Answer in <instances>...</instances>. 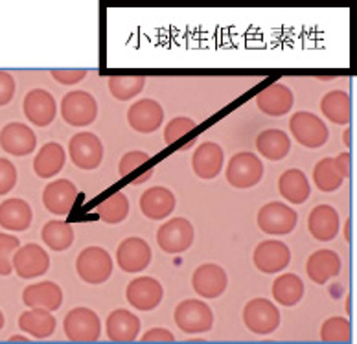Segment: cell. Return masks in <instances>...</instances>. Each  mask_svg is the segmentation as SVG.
I'll return each instance as SVG.
<instances>
[{
    "mask_svg": "<svg viewBox=\"0 0 357 344\" xmlns=\"http://www.w3.org/2000/svg\"><path fill=\"white\" fill-rule=\"evenodd\" d=\"M195 127H197L195 120L188 118V116H177V118L172 120V122L166 125V129H164V142H166V144H175V142H178V140L183 139L184 134H188L190 131H194Z\"/></svg>",
    "mask_w": 357,
    "mask_h": 344,
    "instance_id": "cell-39",
    "label": "cell"
},
{
    "mask_svg": "<svg viewBox=\"0 0 357 344\" xmlns=\"http://www.w3.org/2000/svg\"><path fill=\"white\" fill-rule=\"evenodd\" d=\"M344 237H347V242H350V221H347L344 225Z\"/></svg>",
    "mask_w": 357,
    "mask_h": 344,
    "instance_id": "cell-48",
    "label": "cell"
},
{
    "mask_svg": "<svg viewBox=\"0 0 357 344\" xmlns=\"http://www.w3.org/2000/svg\"><path fill=\"white\" fill-rule=\"evenodd\" d=\"M229 276L218 263H203L192 274V288L199 297L218 298L225 293Z\"/></svg>",
    "mask_w": 357,
    "mask_h": 344,
    "instance_id": "cell-17",
    "label": "cell"
},
{
    "mask_svg": "<svg viewBox=\"0 0 357 344\" xmlns=\"http://www.w3.org/2000/svg\"><path fill=\"white\" fill-rule=\"evenodd\" d=\"M105 334L112 343H133L140 334V319L128 309H114L105 320Z\"/></svg>",
    "mask_w": 357,
    "mask_h": 344,
    "instance_id": "cell-23",
    "label": "cell"
},
{
    "mask_svg": "<svg viewBox=\"0 0 357 344\" xmlns=\"http://www.w3.org/2000/svg\"><path fill=\"white\" fill-rule=\"evenodd\" d=\"M289 129L293 133V139L302 144L304 148L317 149L328 142L330 131H328L326 123L322 122L317 114L301 111L291 116Z\"/></svg>",
    "mask_w": 357,
    "mask_h": 344,
    "instance_id": "cell-6",
    "label": "cell"
},
{
    "mask_svg": "<svg viewBox=\"0 0 357 344\" xmlns=\"http://www.w3.org/2000/svg\"><path fill=\"white\" fill-rule=\"evenodd\" d=\"M151 173H153V170L146 171V173H142V175H140V177H137V179L131 180V185H133V186H140V185H144V182H146V180L151 179Z\"/></svg>",
    "mask_w": 357,
    "mask_h": 344,
    "instance_id": "cell-47",
    "label": "cell"
},
{
    "mask_svg": "<svg viewBox=\"0 0 357 344\" xmlns=\"http://www.w3.org/2000/svg\"><path fill=\"white\" fill-rule=\"evenodd\" d=\"M76 271L83 282L100 286L112 274V258L102 247H87L79 252L76 260Z\"/></svg>",
    "mask_w": 357,
    "mask_h": 344,
    "instance_id": "cell-1",
    "label": "cell"
},
{
    "mask_svg": "<svg viewBox=\"0 0 357 344\" xmlns=\"http://www.w3.org/2000/svg\"><path fill=\"white\" fill-rule=\"evenodd\" d=\"M256 105L267 116H284L295 105V96L282 83H273L256 96Z\"/></svg>",
    "mask_w": 357,
    "mask_h": 344,
    "instance_id": "cell-21",
    "label": "cell"
},
{
    "mask_svg": "<svg viewBox=\"0 0 357 344\" xmlns=\"http://www.w3.org/2000/svg\"><path fill=\"white\" fill-rule=\"evenodd\" d=\"M17 185V168L8 159H0V196L10 194Z\"/></svg>",
    "mask_w": 357,
    "mask_h": 344,
    "instance_id": "cell-42",
    "label": "cell"
},
{
    "mask_svg": "<svg viewBox=\"0 0 357 344\" xmlns=\"http://www.w3.org/2000/svg\"><path fill=\"white\" fill-rule=\"evenodd\" d=\"M128 302L140 311H153L162 302L164 289L158 280L151 276H138L131 280L126 289Z\"/></svg>",
    "mask_w": 357,
    "mask_h": 344,
    "instance_id": "cell-13",
    "label": "cell"
},
{
    "mask_svg": "<svg viewBox=\"0 0 357 344\" xmlns=\"http://www.w3.org/2000/svg\"><path fill=\"white\" fill-rule=\"evenodd\" d=\"M278 190L287 203L302 205V203H306L310 194H312V186H310V180H307L304 171L291 168L280 175Z\"/></svg>",
    "mask_w": 357,
    "mask_h": 344,
    "instance_id": "cell-28",
    "label": "cell"
},
{
    "mask_svg": "<svg viewBox=\"0 0 357 344\" xmlns=\"http://www.w3.org/2000/svg\"><path fill=\"white\" fill-rule=\"evenodd\" d=\"M4 328V313L0 311V329Z\"/></svg>",
    "mask_w": 357,
    "mask_h": 344,
    "instance_id": "cell-52",
    "label": "cell"
},
{
    "mask_svg": "<svg viewBox=\"0 0 357 344\" xmlns=\"http://www.w3.org/2000/svg\"><path fill=\"white\" fill-rule=\"evenodd\" d=\"M175 324L178 326L181 331L188 335H199L206 334L212 329L214 324V313L212 309L203 302V300H183L175 308Z\"/></svg>",
    "mask_w": 357,
    "mask_h": 344,
    "instance_id": "cell-2",
    "label": "cell"
},
{
    "mask_svg": "<svg viewBox=\"0 0 357 344\" xmlns=\"http://www.w3.org/2000/svg\"><path fill=\"white\" fill-rule=\"evenodd\" d=\"M164 120V109L155 100H138L128 111V122L137 133H155Z\"/></svg>",
    "mask_w": 357,
    "mask_h": 344,
    "instance_id": "cell-19",
    "label": "cell"
},
{
    "mask_svg": "<svg viewBox=\"0 0 357 344\" xmlns=\"http://www.w3.org/2000/svg\"><path fill=\"white\" fill-rule=\"evenodd\" d=\"M255 265L260 272L266 274H276V272L284 271L291 262V251L289 247L284 242L278 240H267L261 242L255 249Z\"/></svg>",
    "mask_w": 357,
    "mask_h": 344,
    "instance_id": "cell-15",
    "label": "cell"
},
{
    "mask_svg": "<svg viewBox=\"0 0 357 344\" xmlns=\"http://www.w3.org/2000/svg\"><path fill=\"white\" fill-rule=\"evenodd\" d=\"M256 149L264 159L282 160L286 159L291 149V140L280 129H267L261 131L256 139Z\"/></svg>",
    "mask_w": 357,
    "mask_h": 344,
    "instance_id": "cell-31",
    "label": "cell"
},
{
    "mask_svg": "<svg viewBox=\"0 0 357 344\" xmlns=\"http://www.w3.org/2000/svg\"><path fill=\"white\" fill-rule=\"evenodd\" d=\"M149 160V155L144 151H129L122 157L120 164H118V173L122 177H128L129 173L137 171L140 166H144Z\"/></svg>",
    "mask_w": 357,
    "mask_h": 344,
    "instance_id": "cell-41",
    "label": "cell"
},
{
    "mask_svg": "<svg viewBox=\"0 0 357 344\" xmlns=\"http://www.w3.org/2000/svg\"><path fill=\"white\" fill-rule=\"evenodd\" d=\"M153 258L151 247L142 237H128L116 251V263L123 272H142Z\"/></svg>",
    "mask_w": 357,
    "mask_h": 344,
    "instance_id": "cell-12",
    "label": "cell"
},
{
    "mask_svg": "<svg viewBox=\"0 0 357 344\" xmlns=\"http://www.w3.org/2000/svg\"><path fill=\"white\" fill-rule=\"evenodd\" d=\"M68 153L79 170H96L103 160V144L94 133L83 131L70 139Z\"/></svg>",
    "mask_w": 357,
    "mask_h": 344,
    "instance_id": "cell-10",
    "label": "cell"
},
{
    "mask_svg": "<svg viewBox=\"0 0 357 344\" xmlns=\"http://www.w3.org/2000/svg\"><path fill=\"white\" fill-rule=\"evenodd\" d=\"M43 243L50 247L52 251L63 252L74 243V228L65 221H48L41 230Z\"/></svg>",
    "mask_w": 357,
    "mask_h": 344,
    "instance_id": "cell-34",
    "label": "cell"
},
{
    "mask_svg": "<svg viewBox=\"0 0 357 344\" xmlns=\"http://www.w3.org/2000/svg\"><path fill=\"white\" fill-rule=\"evenodd\" d=\"M342 140H344V146H350V133H348V131H344V136H342Z\"/></svg>",
    "mask_w": 357,
    "mask_h": 344,
    "instance_id": "cell-50",
    "label": "cell"
},
{
    "mask_svg": "<svg viewBox=\"0 0 357 344\" xmlns=\"http://www.w3.org/2000/svg\"><path fill=\"white\" fill-rule=\"evenodd\" d=\"M223 149L220 144L215 142H204L199 148L195 149L194 157H192V168H194V173L199 177V179L210 180L215 179L218 175L223 170Z\"/></svg>",
    "mask_w": 357,
    "mask_h": 344,
    "instance_id": "cell-22",
    "label": "cell"
},
{
    "mask_svg": "<svg viewBox=\"0 0 357 344\" xmlns=\"http://www.w3.org/2000/svg\"><path fill=\"white\" fill-rule=\"evenodd\" d=\"M225 173H227V180H229L230 186H234L238 190H247V188H252L261 180L264 164L255 153L241 151V153H236L230 159Z\"/></svg>",
    "mask_w": 357,
    "mask_h": 344,
    "instance_id": "cell-3",
    "label": "cell"
},
{
    "mask_svg": "<svg viewBox=\"0 0 357 344\" xmlns=\"http://www.w3.org/2000/svg\"><path fill=\"white\" fill-rule=\"evenodd\" d=\"M142 76H111L109 77V91L118 102H128L142 93Z\"/></svg>",
    "mask_w": 357,
    "mask_h": 344,
    "instance_id": "cell-37",
    "label": "cell"
},
{
    "mask_svg": "<svg viewBox=\"0 0 357 344\" xmlns=\"http://www.w3.org/2000/svg\"><path fill=\"white\" fill-rule=\"evenodd\" d=\"M313 180H315L317 188L321 191H335L342 186V177L341 173L335 170L333 166V159L328 157V159H322L321 162H317L315 170H313Z\"/></svg>",
    "mask_w": 357,
    "mask_h": 344,
    "instance_id": "cell-36",
    "label": "cell"
},
{
    "mask_svg": "<svg viewBox=\"0 0 357 344\" xmlns=\"http://www.w3.org/2000/svg\"><path fill=\"white\" fill-rule=\"evenodd\" d=\"M96 214L103 223L107 225H118L129 216V199L126 194L116 191L111 197L103 201L102 205L96 206Z\"/></svg>",
    "mask_w": 357,
    "mask_h": 344,
    "instance_id": "cell-35",
    "label": "cell"
},
{
    "mask_svg": "<svg viewBox=\"0 0 357 344\" xmlns=\"http://www.w3.org/2000/svg\"><path fill=\"white\" fill-rule=\"evenodd\" d=\"M352 339V326L350 320L344 317H332L326 322L322 324L321 328V341L330 344H341L350 343Z\"/></svg>",
    "mask_w": 357,
    "mask_h": 344,
    "instance_id": "cell-38",
    "label": "cell"
},
{
    "mask_svg": "<svg viewBox=\"0 0 357 344\" xmlns=\"http://www.w3.org/2000/svg\"><path fill=\"white\" fill-rule=\"evenodd\" d=\"M243 322L255 335H271L280 326V311L267 298H252L243 308Z\"/></svg>",
    "mask_w": 357,
    "mask_h": 344,
    "instance_id": "cell-4",
    "label": "cell"
},
{
    "mask_svg": "<svg viewBox=\"0 0 357 344\" xmlns=\"http://www.w3.org/2000/svg\"><path fill=\"white\" fill-rule=\"evenodd\" d=\"M194 144H195V140H190L188 144L183 146V148H181V149H183V151H186V149H190V148H192V146H194Z\"/></svg>",
    "mask_w": 357,
    "mask_h": 344,
    "instance_id": "cell-51",
    "label": "cell"
},
{
    "mask_svg": "<svg viewBox=\"0 0 357 344\" xmlns=\"http://www.w3.org/2000/svg\"><path fill=\"white\" fill-rule=\"evenodd\" d=\"M11 265L21 278H26V280L37 278L46 274V271L50 269V256L41 245L28 243V245L17 249Z\"/></svg>",
    "mask_w": 357,
    "mask_h": 344,
    "instance_id": "cell-11",
    "label": "cell"
},
{
    "mask_svg": "<svg viewBox=\"0 0 357 344\" xmlns=\"http://www.w3.org/2000/svg\"><path fill=\"white\" fill-rule=\"evenodd\" d=\"M142 343H160V344H169L175 343V335L166 328H151L149 331L142 335Z\"/></svg>",
    "mask_w": 357,
    "mask_h": 344,
    "instance_id": "cell-44",
    "label": "cell"
},
{
    "mask_svg": "<svg viewBox=\"0 0 357 344\" xmlns=\"http://www.w3.org/2000/svg\"><path fill=\"white\" fill-rule=\"evenodd\" d=\"M65 160H67V155H65V149L61 148V144L48 142L37 153L36 160H33V171L41 179H50V177H54V175L63 170Z\"/></svg>",
    "mask_w": 357,
    "mask_h": 344,
    "instance_id": "cell-30",
    "label": "cell"
},
{
    "mask_svg": "<svg viewBox=\"0 0 357 344\" xmlns=\"http://www.w3.org/2000/svg\"><path fill=\"white\" fill-rule=\"evenodd\" d=\"M21 247L19 237L11 234H0V276H8L13 271L11 254Z\"/></svg>",
    "mask_w": 357,
    "mask_h": 344,
    "instance_id": "cell-40",
    "label": "cell"
},
{
    "mask_svg": "<svg viewBox=\"0 0 357 344\" xmlns=\"http://www.w3.org/2000/svg\"><path fill=\"white\" fill-rule=\"evenodd\" d=\"M306 272L312 282L322 286L328 280L339 276V272H341V258H339L337 252L330 251V249L313 252L312 256L307 258Z\"/></svg>",
    "mask_w": 357,
    "mask_h": 344,
    "instance_id": "cell-25",
    "label": "cell"
},
{
    "mask_svg": "<svg viewBox=\"0 0 357 344\" xmlns=\"http://www.w3.org/2000/svg\"><path fill=\"white\" fill-rule=\"evenodd\" d=\"M10 343H28V339H24V337H11Z\"/></svg>",
    "mask_w": 357,
    "mask_h": 344,
    "instance_id": "cell-49",
    "label": "cell"
},
{
    "mask_svg": "<svg viewBox=\"0 0 357 344\" xmlns=\"http://www.w3.org/2000/svg\"><path fill=\"white\" fill-rule=\"evenodd\" d=\"M273 297L280 306L293 308L304 297V282L293 272L282 274L273 282Z\"/></svg>",
    "mask_w": 357,
    "mask_h": 344,
    "instance_id": "cell-32",
    "label": "cell"
},
{
    "mask_svg": "<svg viewBox=\"0 0 357 344\" xmlns=\"http://www.w3.org/2000/svg\"><path fill=\"white\" fill-rule=\"evenodd\" d=\"M194 237V225L184 217H174L157 230V245L168 254H183L192 247Z\"/></svg>",
    "mask_w": 357,
    "mask_h": 344,
    "instance_id": "cell-8",
    "label": "cell"
},
{
    "mask_svg": "<svg viewBox=\"0 0 357 344\" xmlns=\"http://www.w3.org/2000/svg\"><path fill=\"white\" fill-rule=\"evenodd\" d=\"M339 214L333 206L319 205L315 206L307 217V228L315 240L319 242H332L339 232Z\"/></svg>",
    "mask_w": 357,
    "mask_h": 344,
    "instance_id": "cell-26",
    "label": "cell"
},
{
    "mask_svg": "<svg viewBox=\"0 0 357 344\" xmlns=\"http://www.w3.org/2000/svg\"><path fill=\"white\" fill-rule=\"evenodd\" d=\"M77 196H79V191L72 180H54L43 191V205L54 216H67L76 205Z\"/></svg>",
    "mask_w": 357,
    "mask_h": 344,
    "instance_id": "cell-14",
    "label": "cell"
},
{
    "mask_svg": "<svg viewBox=\"0 0 357 344\" xmlns=\"http://www.w3.org/2000/svg\"><path fill=\"white\" fill-rule=\"evenodd\" d=\"M258 226L260 230L273 234V236H284L295 230L298 223V214L291 206L284 203H267L258 212Z\"/></svg>",
    "mask_w": 357,
    "mask_h": 344,
    "instance_id": "cell-9",
    "label": "cell"
},
{
    "mask_svg": "<svg viewBox=\"0 0 357 344\" xmlns=\"http://www.w3.org/2000/svg\"><path fill=\"white\" fill-rule=\"evenodd\" d=\"M24 116L37 127H46L54 122L57 114L56 100L45 88H33L24 96L22 102Z\"/></svg>",
    "mask_w": 357,
    "mask_h": 344,
    "instance_id": "cell-16",
    "label": "cell"
},
{
    "mask_svg": "<svg viewBox=\"0 0 357 344\" xmlns=\"http://www.w3.org/2000/svg\"><path fill=\"white\" fill-rule=\"evenodd\" d=\"M15 94V79L4 70H0V107H4L13 100Z\"/></svg>",
    "mask_w": 357,
    "mask_h": 344,
    "instance_id": "cell-43",
    "label": "cell"
},
{
    "mask_svg": "<svg viewBox=\"0 0 357 344\" xmlns=\"http://www.w3.org/2000/svg\"><path fill=\"white\" fill-rule=\"evenodd\" d=\"M61 116L72 127H87L98 116V103L87 91H72L61 100Z\"/></svg>",
    "mask_w": 357,
    "mask_h": 344,
    "instance_id": "cell-7",
    "label": "cell"
},
{
    "mask_svg": "<svg viewBox=\"0 0 357 344\" xmlns=\"http://www.w3.org/2000/svg\"><path fill=\"white\" fill-rule=\"evenodd\" d=\"M52 77L61 85H76L87 77V70H52Z\"/></svg>",
    "mask_w": 357,
    "mask_h": 344,
    "instance_id": "cell-45",
    "label": "cell"
},
{
    "mask_svg": "<svg viewBox=\"0 0 357 344\" xmlns=\"http://www.w3.org/2000/svg\"><path fill=\"white\" fill-rule=\"evenodd\" d=\"M22 302L28 308H41L57 311L63 304V291L56 282H39L22 291Z\"/></svg>",
    "mask_w": 357,
    "mask_h": 344,
    "instance_id": "cell-24",
    "label": "cell"
},
{
    "mask_svg": "<svg viewBox=\"0 0 357 344\" xmlns=\"http://www.w3.org/2000/svg\"><path fill=\"white\" fill-rule=\"evenodd\" d=\"M333 166L341 173L342 179H347L348 175H350V153H341L333 157Z\"/></svg>",
    "mask_w": 357,
    "mask_h": 344,
    "instance_id": "cell-46",
    "label": "cell"
},
{
    "mask_svg": "<svg viewBox=\"0 0 357 344\" xmlns=\"http://www.w3.org/2000/svg\"><path fill=\"white\" fill-rule=\"evenodd\" d=\"M63 328L72 343H96L102 335L100 317L89 308L70 309L65 317Z\"/></svg>",
    "mask_w": 357,
    "mask_h": 344,
    "instance_id": "cell-5",
    "label": "cell"
},
{
    "mask_svg": "<svg viewBox=\"0 0 357 344\" xmlns=\"http://www.w3.org/2000/svg\"><path fill=\"white\" fill-rule=\"evenodd\" d=\"M19 328L36 339H48L56 331V319L48 309L30 308L21 315Z\"/></svg>",
    "mask_w": 357,
    "mask_h": 344,
    "instance_id": "cell-29",
    "label": "cell"
},
{
    "mask_svg": "<svg viewBox=\"0 0 357 344\" xmlns=\"http://www.w3.org/2000/svg\"><path fill=\"white\" fill-rule=\"evenodd\" d=\"M175 205H177V199H175L174 191L164 186L148 188L140 197V210L144 216L153 221H160V219L172 216Z\"/></svg>",
    "mask_w": 357,
    "mask_h": 344,
    "instance_id": "cell-20",
    "label": "cell"
},
{
    "mask_svg": "<svg viewBox=\"0 0 357 344\" xmlns=\"http://www.w3.org/2000/svg\"><path fill=\"white\" fill-rule=\"evenodd\" d=\"M321 111L330 122L347 125L350 122V96L344 91H332L322 96Z\"/></svg>",
    "mask_w": 357,
    "mask_h": 344,
    "instance_id": "cell-33",
    "label": "cell"
},
{
    "mask_svg": "<svg viewBox=\"0 0 357 344\" xmlns=\"http://www.w3.org/2000/svg\"><path fill=\"white\" fill-rule=\"evenodd\" d=\"M31 219H33V212L24 199H8L0 205V226L4 230H28Z\"/></svg>",
    "mask_w": 357,
    "mask_h": 344,
    "instance_id": "cell-27",
    "label": "cell"
},
{
    "mask_svg": "<svg viewBox=\"0 0 357 344\" xmlns=\"http://www.w3.org/2000/svg\"><path fill=\"white\" fill-rule=\"evenodd\" d=\"M37 146V136L26 123L11 122L0 131V148L13 157H26Z\"/></svg>",
    "mask_w": 357,
    "mask_h": 344,
    "instance_id": "cell-18",
    "label": "cell"
}]
</instances>
